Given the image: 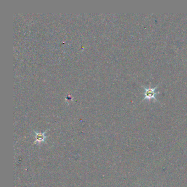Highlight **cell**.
I'll list each match as a JSON object with an SVG mask.
<instances>
[{"instance_id":"6da1fadb","label":"cell","mask_w":187,"mask_h":187,"mask_svg":"<svg viewBox=\"0 0 187 187\" xmlns=\"http://www.w3.org/2000/svg\"><path fill=\"white\" fill-rule=\"evenodd\" d=\"M144 89H145V93H144V96L145 97L142 100V101H144L146 99H152L154 98L155 99L156 101H158L156 99V97H155V95L156 94H159V92H155V91L156 90L158 86H156V87H154V88H152L151 87H149V88H147L146 87L143 86Z\"/></svg>"}]
</instances>
